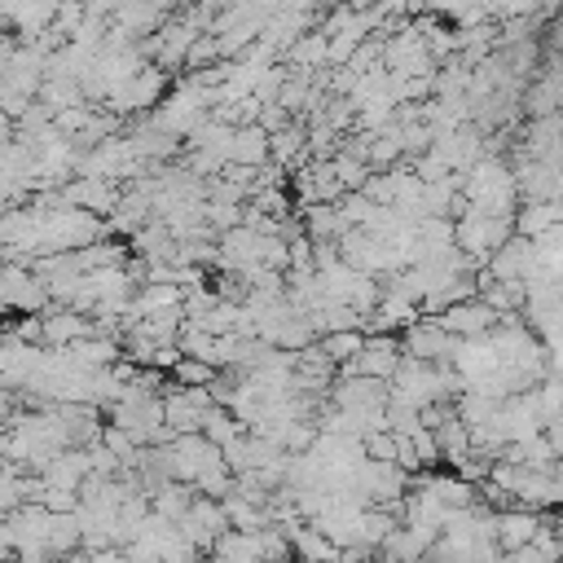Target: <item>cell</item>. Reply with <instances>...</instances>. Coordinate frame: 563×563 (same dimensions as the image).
Here are the masks:
<instances>
[{"mask_svg": "<svg viewBox=\"0 0 563 563\" xmlns=\"http://www.w3.org/2000/svg\"><path fill=\"white\" fill-rule=\"evenodd\" d=\"M396 334H400V352L405 356H418V361H449L453 356V343H457V334H449L435 317H413Z\"/></svg>", "mask_w": 563, "mask_h": 563, "instance_id": "obj_1", "label": "cell"}, {"mask_svg": "<svg viewBox=\"0 0 563 563\" xmlns=\"http://www.w3.org/2000/svg\"><path fill=\"white\" fill-rule=\"evenodd\" d=\"M449 334H457V339H466V334H484V330H493L497 325V312L479 299V295H466V299H457V303H449V308H440V312H431Z\"/></svg>", "mask_w": 563, "mask_h": 563, "instance_id": "obj_2", "label": "cell"}]
</instances>
